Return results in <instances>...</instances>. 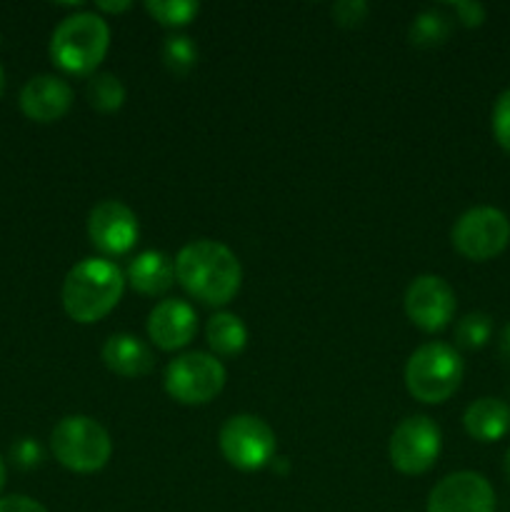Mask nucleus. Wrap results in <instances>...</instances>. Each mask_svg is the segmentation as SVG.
<instances>
[{
	"mask_svg": "<svg viewBox=\"0 0 510 512\" xmlns=\"http://www.w3.org/2000/svg\"><path fill=\"white\" fill-rule=\"evenodd\" d=\"M175 278L193 298L225 305L238 295L243 270L233 250L215 240H193L175 258Z\"/></svg>",
	"mask_w": 510,
	"mask_h": 512,
	"instance_id": "1",
	"label": "nucleus"
},
{
	"mask_svg": "<svg viewBox=\"0 0 510 512\" xmlns=\"http://www.w3.org/2000/svg\"><path fill=\"white\" fill-rule=\"evenodd\" d=\"M125 278L105 258H85L63 280V308L78 323H95L118 305Z\"/></svg>",
	"mask_w": 510,
	"mask_h": 512,
	"instance_id": "2",
	"label": "nucleus"
},
{
	"mask_svg": "<svg viewBox=\"0 0 510 512\" xmlns=\"http://www.w3.org/2000/svg\"><path fill=\"white\" fill-rule=\"evenodd\" d=\"M110 45V28L100 15L75 13L60 20L50 38V58L58 68L75 75L93 73Z\"/></svg>",
	"mask_w": 510,
	"mask_h": 512,
	"instance_id": "3",
	"label": "nucleus"
},
{
	"mask_svg": "<svg viewBox=\"0 0 510 512\" xmlns=\"http://www.w3.org/2000/svg\"><path fill=\"white\" fill-rule=\"evenodd\" d=\"M463 380V358L445 343H425L405 365V385L420 403H445Z\"/></svg>",
	"mask_w": 510,
	"mask_h": 512,
	"instance_id": "4",
	"label": "nucleus"
},
{
	"mask_svg": "<svg viewBox=\"0 0 510 512\" xmlns=\"http://www.w3.org/2000/svg\"><path fill=\"white\" fill-rule=\"evenodd\" d=\"M55 460L73 473H95L105 468L113 453L110 435L98 420L88 415H68L50 435Z\"/></svg>",
	"mask_w": 510,
	"mask_h": 512,
	"instance_id": "5",
	"label": "nucleus"
},
{
	"mask_svg": "<svg viewBox=\"0 0 510 512\" xmlns=\"http://www.w3.org/2000/svg\"><path fill=\"white\" fill-rule=\"evenodd\" d=\"M225 368L215 355L185 353L165 368V390L183 405H205L223 390Z\"/></svg>",
	"mask_w": 510,
	"mask_h": 512,
	"instance_id": "6",
	"label": "nucleus"
},
{
	"mask_svg": "<svg viewBox=\"0 0 510 512\" xmlns=\"http://www.w3.org/2000/svg\"><path fill=\"white\" fill-rule=\"evenodd\" d=\"M510 243V220L503 210L480 205L455 220L453 245L468 260H490L503 253Z\"/></svg>",
	"mask_w": 510,
	"mask_h": 512,
	"instance_id": "7",
	"label": "nucleus"
},
{
	"mask_svg": "<svg viewBox=\"0 0 510 512\" xmlns=\"http://www.w3.org/2000/svg\"><path fill=\"white\" fill-rule=\"evenodd\" d=\"M220 453L233 468L260 470L273 460L275 433L258 415H233L220 428Z\"/></svg>",
	"mask_w": 510,
	"mask_h": 512,
	"instance_id": "8",
	"label": "nucleus"
},
{
	"mask_svg": "<svg viewBox=\"0 0 510 512\" xmlns=\"http://www.w3.org/2000/svg\"><path fill=\"white\" fill-rule=\"evenodd\" d=\"M440 428L428 415H410L390 438V463L405 475H420L435 465L440 455Z\"/></svg>",
	"mask_w": 510,
	"mask_h": 512,
	"instance_id": "9",
	"label": "nucleus"
},
{
	"mask_svg": "<svg viewBox=\"0 0 510 512\" xmlns=\"http://www.w3.org/2000/svg\"><path fill=\"white\" fill-rule=\"evenodd\" d=\"M455 293L438 275H420L405 290V313L425 333H438L453 320Z\"/></svg>",
	"mask_w": 510,
	"mask_h": 512,
	"instance_id": "10",
	"label": "nucleus"
},
{
	"mask_svg": "<svg viewBox=\"0 0 510 512\" xmlns=\"http://www.w3.org/2000/svg\"><path fill=\"white\" fill-rule=\"evenodd\" d=\"M428 512H495L493 485L480 473L460 470L430 490Z\"/></svg>",
	"mask_w": 510,
	"mask_h": 512,
	"instance_id": "11",
	"label": "nucleus"
},
{
	"mask_svg": "<svg viewBox=\"0 0 510 512\" xmlns=\"http://www.w3.org/2000/svg\"><path fill=\"white\" fill-rule=\"evenodd\" d=\"M138 218L120 200H103L88 215L90 243L105 255L128 253L138 240Z\"/></svg>",
	"mask_w": 510,
	"mask_h": 512,
	"instance_id": "12",
	"label": "nucleus"
},
{
	"mask_svg": "<svg viewBox=\"0 0 510 512\" xmlns=\"http://www.w3.org/2000/svg\"><path fill=\"white\" fill-rule=\"evenodd\" d=\"M198 315L185 300H160L148 315V335L160 350H178L193 340Z\"/></svg>",
	"mask_w": 510,
	"mask_h": 512,
	"instance_id": "13",
	"label": "nucleus"
},
{
	"mask_svg": "<svg viewBox=\"0 0 510 512\" xmlns=\"http://www.w3.org/2000/svg\"><path fill=\"white\" fill-rule=\"evenodd\" d=\"M73 103V90L58 75H35L20 90V110L35 123L63 118Z\"/></svg>",
	"mask_w": 510,
	"mask_h": 512,
	"instance_id": "14",
	"label": "nucleus"
},
{
	"mask_svg": "<svg viewBox=\"0 0 510 512\" xmlns=\"http://www.w3.org/2000/svg\"><path fill=\"white\" fill-rule=\"evenodd\" d=\"M103 363L108 370L123 378H140L148 375L155 365V355L148 343L130 333L110 335L103 345Z\"/></svg>",
	"mask_w": 510,
	"mask_h": 512,
	"instance_id": "15",
	"label": "nucleus"
},
{
	"mask_svg": "<svg viewBox=\"0 0 510 512\" xmlns=\"http://www.w3.org/2000/svg\"><path fill=\"white\" fill-rule=\"evenodd\" d=\"M468 435L478 443H498L510 433V405L500 398H478L463 415Z\"/></svg>",
	"mask_w": 510,
	"mask_h": 512,
	"instance_id": "16",
	"label": "nucleus"
},
{
	"mask_svg": "<svg viewBox=\"0 0 510 512\" xmlns=\"http://www.w3.org/2000/svg\"><path fill=\"white\" fill-rule=\"evenodd\" d=\"M128 280L138 293L163 295L175 283V263L160 250H145L128 265Z\"/></svg>",
	"mask_w": 510,
	"mask_h": 512,
	"instance_id": "17",
	"label": "nucleus"
},
{
	"mask_svg": "<svg viewBox=\"0 0 510 512\" xmlns=\"http://www.w3.org/2000/svg\"><path fill=\"white\" fill-rule=\"evenodd\" d=\"M208 343L220 355H238L248 343L243 320L233 313H215L208 320Z\"/></svg>",
	"mask_w": 510,
	"mask_h": 512,
	"instance_id": "18",
	"label": "nucleus"
},
{
	"mask_svg": "<svg viewBox=\"0 0 510 512\" xmlns=\"http://www.w3.org/2000/svg\"><path fill=\"white\" fill-rule=\"evenodd\" d=\"M450 30H453V20L448 13H443L440 8H428L423 13H418L410 23V43L418 45V48H433L448 40Z\"/></svg>",
	"mask_w": 510,
	"mask_h": 512,
	"instance_id": "19",
	"label": "nucleus"
},
{
	"mask_svg": "<svg viewBox=\"0 0 510 512\" xmlns=\"http://www.w3.org/2000/svg\"><path fill=\"white\" fill-rule=\"evenodd\" d=\"M85 95H88V103L100 113H113L125 103V88L113 73L90 75Z\"/></svg>",
	"mask_w": 510,
	"mask_h": 512,
	"instance_id": "20",
	"label": "nucleus"
},
{
	"mask_svg": "<svg viewBox=\"0 0 510 512\" xmlns=\"http://www.w3.org/2000/svg\"><path fill=\"white\" fill-rule=\"evenodd\" d=\"M160 55H163L165 68L173 75H188L190 70L198 63V45L193 43V38L183 33H170L168 38L163 40V48H160Z\"/></svg>",
	"mask_w": 510,
	"mask_h": 512,
	"instance_id": "21",
	"label": "nucleus"
},
{
	"mask_svg": "<svg viewBox=\"0 0 510 512\" xmlns=\"http://www.w3.org/2000/svg\"><path fill=\"white\" fill-rule=\"evenodd\" d=\"M493 335V318L488 313H468L455 325V343L465 350H478Z\"/></svg>",
	"mask_w": 510,
	"mask_h": 512,
	"instance_id": "22",
	"label": "nucleus"
},
{
	"mask_svg": "<svg viewBox=\"0 0 510 512\" xmlns=\"http://www.w3.org/2000/svg\"><path fill=\"white\" fill-rule=\"evenodd\" d=\"M145 8L158 23L178 28V25H188L193 15H198L200 5L195 0H148Z\"/></svg>",
	"mask_w": 510,
	"mask_h": 512,
	"instance_id": "23",
	"label": "nucleus"
},
{
	"mask_svg": "<svg viewBox=\"0 0 510 512\" xmlns=\"http://www.w3.org/2000/svg\"><path fill=\"white\" fill-rule=\"evenodd\" d=\"M493 135L500 148L510 153V88L503 90L493 108Z\"/></svg>",
	"mask_w": 510,
	"mask_h": 512,
	"instance_id": "24",
	"label": "nucleus"
},
{
	"mask_svg": "<svg viewBox=\"0 0 510 512\" xmlns=\"http://www.w3.org/2000/svg\"><path fill=\"white\" fill-rule=\"evenodd\" d=\"M370 13V5L365 0H340L333 5V18L338 25L345 28H355V25L363 23Z\"/></svg>",
	"mask_w": 510,
	"mask_h": 512,
	"instance_id": "25",
	"label": "nucleus"
},
{
	"mask_svg": "<svg viewBox=\"0 0 510 512\" xmlns=\"http://www.w3.org/2000/svg\"><path fill=\"white\" fill-rule=\"evenodd\" d=\"M10 455H13V460L20 465V468H35V465L40 463V458H43L40 445L30 438L18 440V443L13 445V450H10Z\"/></svg>",
	"mask_w": 510,
	"mask_h": 512,
	"instance_id": "26",
	"label": "nucleus"
},
{
	"mask_svg": "<svg viewBox=\"0 0 510 512\" xmlns=\"http://www.w3.org/2000/svg\"><path fill=\"white\" fill-rule=\"evenodd\" d=\"M455 13H458L460 23L468 25V28H478L485 20V8L480 3H473V0H458L453 3Z\"/></svg>",
	"mask_w": 510,
	"mask_h": 512,
	"instance_id": "27",
	"label": "nucleus"
},
{
	"mask_svg": "<svg viewBox=\"0 0 510 512\" xmlns=\"http://www.w3.org/2000/svg\"><path fill=\"white\" fill-rule=\"evenodd\" d=\"M0 512H48L40 503H35L33 498H25V495H8V498H0Z\"/></svg>",
	"mask_w": 510,
	"mask_h": 512,
	"instance_id": "28",
	"label": "nucleus"
},
{
	"mask_svg": "<svg viewBox=\"0 0 510 512\" xmlns=\"http://www.w3.org/2000/svg\"><path fill=\"white\" fill-rule=\"evenodd\" d=\"M498 353H500V360H503L505 368L510 370V323L505 325L503 333H500V340H498Z\"/></svg>",
	"mask_w": 510,
	"mask_h": 512,
	"instance_id": "29",
	"label": "nucleus"
},
{
	"mask_svg": "<svg viewBox=\"0 0 510 512\" xmlns=\"http://www.w3.org/2000/svg\"><path fill=\"white\" fill-rule=\"evenodd\" d=\"M100 10H110V13H118V10L130 8L128 0H120V3H98Z\"/></svg>",
	"mask_w": 510,
	"mask_h": 512,
	"instance_id": "30",
	"label": "nucleus"
},
{
	"mask_svg": "<svg viewBox=\"0 0 510 512\" xmlns=\"http://www.w3.org/2000/svg\"><path fill=\"white\" fill-rule=\"evenodd\" d=\"M503 470H505V478H508V483H510V448H508V453H505V463H503Z\"/></svg>",
	"mask_w": 510,
	"mask_h": 512,
	"instance_id": "31",
	"label": "nucleus"
},
{
	"mask_svg": "<svg viewBox=\"0 0 510 512\" xmlns=\"http://www.w3.org/2000/svg\"><path fill=\"white\" fill-rule=\"evenodd\" d=\"M3 485H5V463L3 458H0V490H3Z\"/></svg>",
	"mask_w": 510,
	"mask_h": 512,
	"instance_id": "32",
	"label": "nucleus"
},
{
	"mask_svg": "<svg viewBox=\"0 0 510 512\" xmlns=\"http://www.w3.org/2000/svg\"><path fill=\"white\" fill-rule=\"evenodd\" d=\"M3 88H5V73H3V65H0V95H3Z\"/></svg>",
	"mask_w": 510,
	"mask_h": 512,
	"instance_id": "33",
	"label": "nucleus"
}]
</instances>
